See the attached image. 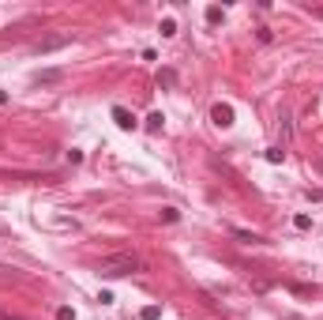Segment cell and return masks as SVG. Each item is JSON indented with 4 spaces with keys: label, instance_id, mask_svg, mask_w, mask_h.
<instances>
[{
    "label": "cell",
    "instance_id": "cell-11",
    "mask_svg": "<svg viewBox=\"0 0 323 320\" xmlns=\"http://www.w3.org/2000/svg\"><path fill=\"white\" fill-rule=\"evenodd\" d=\"M177 218H181L177 207H162V222H177Z\"/></svg>",
    "mask_w": 323,
    "mask_h": 320
},
{
    "label": "cell",
    "instance_id": "cell-14",
    "mask_svg": "<svg viewBox=\"0 0 323 320\" xmlns=\"http://www.w3.org/2000/svg\"><path fill=\"white\" fill-rule=\"evenodd\" d=\"M293 226H297V230H308L312 218H308V215H297V218H293Z\"/></svg>",
    "mask_w": 323,
    "mask_h": 320
},
{
    "label": "cell",
    "instance_id": "cell-5",
    "mask_svg": "<svg viewBox=\"0 0 323 320\" xmlns=\"http://www.w3.org/2000/svg\"><path fill=\"white\" fill-rule=\"evenodd\" d=\"M158 83H162V87H177V72H173V68H162V72H158Z\"/></svg>",
    "mask_w": 323,
    "mask_h": 320
},
{
    "label": "cell",
    "instance_id": "cell-15",
    "mask_svg": "<svg viewBox=\"0 0 323 320\" xmlns=\"http://www.w3.org/2000/svg\"><path fill=\"white\" fill-rule=\"evenodd\" d=\"M255 38H259V42H271L274 34H271V27H259V30H255Z\"/></svg>",
    "mask_w": 323,
    "mask_h": 320
},
{
    "label": "cell",
    "instance_id": "cell-3",
    "mask_svg": "<svg viewBox=\"0 0 323 320\" xmlns=\"http://www.w3.org/2000/svg\"><path fill=\"white\" fill-rule=\"evenodd\" d=\"M113 121H117V128H124V132H132V128H136V117L128 113L124 106H113Z\"/></svg>",
    "mask_w": 323,
    "mask_h": 320
},
{
    "label": "cell",
    "instance_id": "cell-4",
    "mask_svg": "<svg viewBox=\"0 0 323 320\" xmlns=\"http://www.w3.org/2000/svg\"><path fill=\"white\" fill-rule=\"evenodd\" d=\"M60 45H68V38H45V42L34 45V53H49V49H60Z\"/></svg>",
    "mask_w": 323,
    "mask_h": 320
},
{
    "label": "cell",
    "instance_id": "cell-13",
    "mask_svg": "<svg viewBox=\"0 0 323 320\" xmlns=\"http://www.w3.org/2000/svg\"><path fill=\"white\" fill-rule=\"evenodd\" d=\"M56 320H75V313H71V305H60V309H56Z\"/></svg>",
    "mask_w": 323,
    "mask_h": 320
},
{
    "label": "cell",
    "instance_id": "cell-8",
    "mask_svg": "<svg viewBox=\"0 0 323 320\" xmlns=\"http://www.w3.org/2000/svg\"><path fill=\"white\" fill-rule=\"evenodd\" d=\"M222 8H218V4H211V8H207V23H222Z\"/></svg>",
    "mask_w": 323,
    "mask_h": 320
},
{
    "label": "cell",
    "instance_id": "cell-9",
    "mask_svg": "<svg viewBox=\"0 0 323 320\" xmlns=\"http://www.w3.org/2000/svg\"><path fill=\"white\" fill-rule=\"evenodd\" d=\"M282 159H286V151H282V147H271V151H267V162H271V166H278Z\"/></svg>",
    "mask_w": 323,
    "mask_h": 320
},
{
    "label": "cell",
    "instance_id": "cell-12",
    "mask_svg": "<svg viewBox=\"0 0 323 320\" xmlns=\"http://www.w3.org/2000/svg\"><path fill=\"white\" fill-rule=\"evenodd\" d=\"M158 317H162V305H147L143 309V320H158Z\"/></svg>",
    "mask_w": 323,
    "mask_h": 320
},
{
    "label": "cell",
    "instance_id": "cell-16",
    "mask_svg": "<svg viewBox=\"0 0 323 320\" xmlns=\"http://www.w3.org/2000/svg\"><path fill=\"white\" fill-rule=\"evenodd\" d=\"M0 320H8V313H4V309H0Z\"/></svg>",
    "mask_w": 323,
    "mask_h": 320
},
{
    "label": "cell",
    "instance_id": "cell-6",
    "mask_svg": "<svg viewBox=\"0 0 323 320\" xmlns=\"http://www.w3.org/2000/svg\"><path fill=\"white\" fill-rule=\"evenodd\" d=\"M60 72H34V83H56Z\"/></svg>",
    "mask_w": 323,
    "mask_h": 320
},
{
    "label": "cell",
    "instance_id": "cell-1",
    "mask_svg": "<svg viewBox=\"0 0 323 320\" xmlns=\"http://www.w3.org/2000/svg\"><path fill=\"white\" fill-rule=\"evenodd\" d=\"M102 275H132V271H143V260L136 256V252H113V256H105L98 267Z\"/></svg>",
    "mask_w": 323,
    "mask_h": 320
},
{
    "label": "cell",
    "instance_id": "cell-10",
    "mask_svg": "<svg viewBox=\"0 0 323 320\" xmlns=\"http://www.w3.org/2000/svg\"><path fill=\"white\" fill-rule=\"evenodd\" d=\"M147 132H162V113H151V117H147Z\"/></svg>",
    "mask_w": 323,
    "mask_h": 320
},
{
    "label": "cell",
    "instance_id": "cell-7",
    "mask_svg": "<svg viewBox=\"0 0 323 320\" xmlns=\"http://www.w3.org/2000/svg\"><path fill=\"white\" fill-rule=\"evenodd\" d=\"M177 34V19H162V38H173Z\"/></svg>",
    "mask_w": 323,
    "mask_h": 320
},
{
    "label": "cell",
    "instance_id": "cell-2",
    "mask_svg": "<svg viewBox=\"0 0 323 320\" xmlns=\"http://www.w3.org/2000/svg\"><path fill=\"white\" fill-rule=\"evenodd\" d=\"M211 121L214 124H218V128H229V124H233V106H225V102H218L211 109Z\"/></svg>",
    "mask_w": 323,
    "mask_h": 320
}]
</instances>
